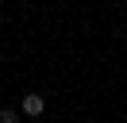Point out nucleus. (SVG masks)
I'll return each instance as SVG.
<instances>
[{"instance_id":"f257e3e1","label":"nucleus","mask_w":127,"mask_h":123,"mask_svg":"<svg viewBox=\"0 0 127 123\" xmlns=\"http://www.w3.org/2000/svg\"><path fill=\"white\" fill-rule=\"evenodd\" d=\"M42 112H46V96H42V92H27V96H23V115L39 119Z\"/></svg>"},{"instance_id":"f03ea898","label":"nucleus","mask_w":127,"mask_h":123,"mask_svg":"<svg viewBox=\"0 0 127 123\" xmlns=\"http://www.w3.org/2000/svg\"><path fill=\"white\" fill-rule=\"evenodd\" d=\"M0 123H19V112L16 108H0Z\"/></svg>"}]
</instances>
